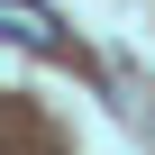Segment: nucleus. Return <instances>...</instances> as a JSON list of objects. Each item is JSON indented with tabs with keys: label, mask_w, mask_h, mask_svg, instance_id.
Wrapping results in <instances>:
<instances>
[{
	"label": "nucleus",
	"mask_w": 155,
	"mask_h": 155,
	"mask_svg": "<svg viewBox=\"0 0 155 155\" xmlns=\"http://www.w3.org/2000/svg\"><path fill=\"white\" fill-rule=\"evenodd\" d=\"M0 28H9V37H18L28 55H64V28H55L46 9H37V0H0Z\"/></svg>",
	"instance_id": "nucleus-1"
}]
</instances>
